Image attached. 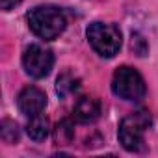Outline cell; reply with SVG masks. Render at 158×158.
<instances>
[{
  "mask_svg": "<svg viewBox=\"0 0 158 158\" xmlns=\"http://www.w3.org/2000/svg\"><path fill=\"white\" fill-rule=\"evenodd\" d=\"M86 35L93 50L102 58H114L123 43L121 30L115 24H108V23H99V21L91 23L86 30Z\"/></svg>",
  "mask_w": 158,
  "mask_h": 158,
  "instance_id": "obj_3",
  "label": "cell"
},
{
  "mask_svg": "<svg viewBox=\"0 0 158 158\" xmlns=\"http://www.w3.org/2000/svg\"><path fill=\"white\" fill-rule=\"evenodd\" d=\"M101 101L95 97H80L74 104L73 117L78 123H93L95 119L101 117Z\"/></svg>",
  "mask_w": 158,
  "mask_h": 158,
  "instance_id": "obj_7",
  "label": "cell"
},
{
  "mask_svg": "<svg viewBox=\"0 0 158 158\" xmlns=\"http://www.w3.org/2000/svg\"><path fill=\"white\" fill-rule=\"evenodd\" d=\"M149 127H151V114L147 110H138V112L128 114L119 123V130H117L119 143L130 152L143 151L145 132Z\"/></svg>",
  "mask_w": 158,
  "mask_h": 158,
  "instance_id": "obj_2",
  "label": "cell"
},
{
  "mask_svg": "<svg viewBox=\"0 0 158 158\" xmlns=\"http://www.w3.org/2000/svg\"><path fill=\"white\" fill-rule=\"evenodd\" d=\"M80 86V80L71 73V71H65L58 76V82H56V91L60 97H67L71 93H74Z\"/></svg>",
  "mask_w": 158,
  "mask_h": 158,
  "instance_id": "obj_9",
  "label": "cell"
},
{
  "mask_svg": "<svg viewBox=\"0 0 158 158\" xmlns=\"http://www.w3.org/2000/svg\"><path fill=\"white\" fill-rule=\"evenodd\" d=\"M26 21L30 30L45 41L60 37L67 26L65 13L58 6H35L34 10L28 11Z\"/></svg>",
  "mask_w": 158,
  "mask_h": 158,
  "instance_id": "obj_1",
  "label": "cell"
},
{
  "mask_svg": "<svg viewBox=\"0 0 158 158\" xmlns=\"http://www.w3.org/2000/svg\"><path fill=\"white\" fill-rule=\"evenodd\" d=\"M26 132H28V136H30L34 141H43V139L48 136V132H50L48 119H47L43 114H39V115H35V117H30V121H28V125H26Z\"/></svg>",
  "mask_w": 158,
  "mask_h": 158,
  "instance_id": "obj_8",
  "label": "cell"
},
{
  "mask_svg": "<svg viewBox=\"0 0 158 158\" xmlns=\"http://www.w3.org/2000/svg\"><path fill=\"white\" fill-rule=\"evenodd\" d=\"M17 106L26 117H35V115L45 112V108H47V95L37 86H26L17 97Z\"/></svg>",
  "mask_w": 158,
  "mask_h": 158,
  "instance_id": "obj_6",
  "label": "cell"
},
{
  "mask_svg": "<svg viewBox=\"0 0 158 158\" xmlns=\"http://www.w3.org/2000/svg\"><path fill=\"white\" fill-rule=\"evenodd\" d=\"M54 65V54L41 47V45H30L26 47L23 54V67L32 78H45L52 71Z\"/></svg>",
  "mask_w": 158,
  "mask_h": 158,
  "instance_id": "obj_5",
  "label": "cell"
},
{
  "mask_svg": "<svg viewBox=\"0 0 158 158\" xmlns=\"http://www.w3.org/2000/svg\"><path fill=\"white\" fill-rule=\"evenodd\" d=\"M73 136H74V128H73L69 119L58 123V127H56V139H58V143H69L73 139Z\"/></svg>",
  "mask_w": 158,
  "mask_h": 158,
  "instance_id": "obj_11",
  "label": "cell"
},
{
  "mask_svg": "<svg viewBox=\"0 0 158 158\" xmlns=\"http://www.w3.org/2000/svg\"><path fill=\"white\" fill-rule=\"evenodd\" d=\"M21 2H23V0H0V8H2L4 11H10L15 6H19Z\"/></svg>",
  "mask_w": 158,
  "mask_h": 158,
  "instance_id": "obj_12",
  "label": "cell"
},
{
  "mask_svg": "<svg viewBox=\"0 0 158 158\" xmlns=\"http://www.w3.org/2000/svg\"><path fill=\"white\" fill-rule=\"evenodd\" d=\"M0 136L6 143H15L19 139V128H17V123L15 121H10V119H4L2 121V128H0Z\"/></svg>",
  "mask_w": 158,
  "mask_h": 158,
  "instance_id": "obj_10",
  "label": "cell"
},
{
  "mask_svg": "<svg viewBox=\"0 0 158 158\" xmlns=\"http://www.w3.org/2000/svg\"><path fill=\"white\" fill-rule=\"evenodd\" d=\"M112 91L115 97L123 99V101H141L145 97V80L143 76L128 65H121L117 67V71L112 76Z\"/></svg>",
  "mask_w": 158,
  "mask_h": 158,
  "instance_id": "obj_4",
  "label": "cell"
}]
</instances>
